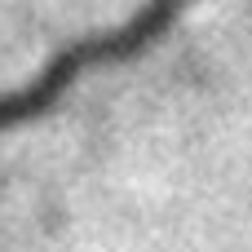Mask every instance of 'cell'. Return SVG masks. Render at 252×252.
I'll return each instance as SVG.
<instances>
[{
    "label": "cell",
    "mask_w": 252,
    "mask_h": 252,
    "mask_svg": "<svg viewBox=\"0 0 252 252\" xmlns=\"http://www.w3.org/2000/svg\"><path fill=\"white\" fill-rule=\"evenodd\" d=\"M190 4L195 0H146L128 22H120L111 31H97V35H84V40L66 44L62 53H53L35 80H27L22 89L0 93V133L18 128V124H31L44 111H53L80 75H89L97 66H120V62H133L137 53H146L155 40H164L173 31V22Z\"/></svg>",
    "instance_id": "6da1fadb"
}]
</instances>
